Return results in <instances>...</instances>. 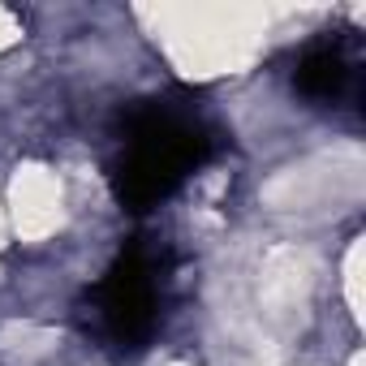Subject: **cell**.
<instances>
[{
	"instance_id": "7a4b0ae2",
	"label": "cell",
	"mask_w": 366,
	"mask_h": 366,
	"mask_svg": "<svg viewBox=\"0 0 366 366\" xmlns=\"http://www.w3.org/2000/svg\"><path fill=\"white\" fill-rule=\"evenodd\" d=\"M159 267L155 254L142 242L121 246V254L108 263L99 285L91 289L99 336L117 353H138L159 327Z\"/></svg>"
},
{
	"instance_id": "3957f363",
	"label": "cell",
	"mask_w": 366,
	"mask_h": 366,
	"mask_svg": "<svg viewBox=\"0 0 366 366\" xmlns=\"http://www.w3.org/2000/svg\"><path fill=\"white\" fill-rule=\"evenodd\" d=\"M349 74H353V69H349V61H345V52H340L336 44H315V48L302 52V61H297V69H293V86H297L306 99L327 104V99H340V95H345Z\"/></svg>"
},
{
	"instance_id": "6da1fadb",
	"label": "cell",
	"mask_w": 366,
	"mask_h": 366,
	"mask_svg": "<svg viewBox=\"0 0 366 366\" xmlns=\"http://www.w3.org/2000/svg\"><path fill=\"white\" fill-rule=\"evenodd\" d=\"M212 155V129L186 99H142L121 117V155L112 164V194L125 212L159 207Z\"/></svg>"
}]
</instances>
